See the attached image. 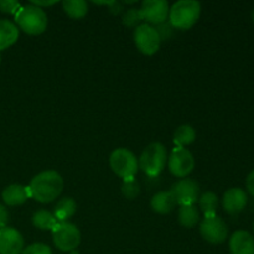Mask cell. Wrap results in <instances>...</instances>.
<instances>
[{
    "mask_svg": "<svg viewBox=\"0 0 254 254\" xmlns=\"http://www.w3.org/2000/svg\"><path fill=\"white\" fill-rule=\"evenodd\" d=\"M54 245L62 252H73L81 243V232L71 222H57L51 230Z\"/></svg>",
    "mask_w": 254,
    "mask_h": 254,
    "instance_id": "cell-6",
    "label": "cell"
},
{
    "mask_svg": "<svg viewBox=\"0 0 254 254\" xmlns=\"http://www.w3.org/2000/svg\"><path fill=\"white\" fill-rule=\"evenodd\" d=\"M170 191L179 206L195 205L200 197V186L192 179H181L171 186Z\"/></svg>",
    "mask_w": 254,
    "mask_h": 254,
    "instance_id": "cell-10",
    "label": "cell"
},
{
    "mask_svg": "<svg viewBox=\"0 0 254 254\" xmlns=\"http://www.w3.org/2000/svg\"><path fill=\"white\" fill-rule=\"evenodd\" d=\"M200 15V2L195 0H180L170 7L168 19L174 29L189 30L198 21Z\"/></svg>",
    "mask_w": 254,
    "mask_h": 254,
    "instance_id": "cell-2",
    "label": "cell"
},
{
    "mask_svg": "<svg viewBox=\"0 0 254 254\" xmlns=\"http://www.w3.org/2000/svg\"><path fill=\"white\" fill-rule=\"evenodd\" d=\"M71 254H78V252H77V251H73V252H71Z\"/></svg>",
    "mask_w": 254,
    "mask_h": 254,
    "instance_id": "cell-32",
    "label": "cell"
},
{
    "mask_svg": "<svg viewBox=\"0 0 254 254\" xmlns=\"http://www.w3.org/2000/svg\"><path fill=\"white\" fill-rule=\"evenodd\" d=\"M168 168L176 178H186L195 169V158L185 148H175L168 156Z\"/></svg>",
    "mask_w": 254,
    "mask_h": 254,
    "instance_id": "cell-8",
    "label": "cell"
},
{
    "mask_svg": "<svg viewBox=\"0 0 254 254\" xmlns=\"http://www.w3.org/2000/svg\"><path fill=\"white\" fill-rule=\"evenodd\" d=\"M15 21L20 30L29 35L42 34L47 27V16L45 11L32 4L20 7L15 14Z\"/></svg>",
    "mask_w": 254,
    "mask_h": 254,
    "instance_id": "cell-3",
    "label": "cell"
},
{
    "mask_svg": "<svg viewBox=\"0 0 254 254\" xmlns=\"http://www.w3.org/2000/svg\"><path fill=\"white\" fill-rule=\"evenodd\" d=\"M198 205H200L201 211L203 212L205 217H210V216H216L218 207V197L215 192H208L202 193L198 197Z\"/></svg>",
    "mask_w": 254,
    "mask_h": 254,
    "instance_id": "cell-23",
    "label": "cell"
},
{
    "mask_svg": "<svg viewBox=\"0 0 254 254\" xmlns=\"http://www.w3.org/2000/svg\"><path fill=\"white\" fill-rule=\"evenodd\" d=\"M139 168L150 178H156L165 169L168 153L161 143H151L146 146L138 159Z\"/></svg>",
    "mask_w": 254,
    "mask_h": 254,
    "instance_id": "cell-4",
    "label": "cell"
},
{
    "mask_svg": "<svg viewBox=\"0 0 254 254\" xmlns=\"http://www.w3.org/2000/svg\"><path fill=\"white\" fill-rule=\"evenodd\" d=\"M122 193L127 200H135L140 193V185L135 179L124 180L123 185H122Z\"/></svg>",
    "mask_w": 254,
    "mask_h": 254,
    "instance_id": "cell-24",
    "label": "cell"
},
{
    "mask_svg": "<svg viewBox=\"0 0 254 254\" xmlns=\"http://www.w3.org/2000/svg\"><path fill=\"white\" fill-rule=\"evenodd\" d=\"M196 140V130L190 124H183L178 127L174 133V143L176 148H185Z\"/></svg>",
    "mask_w": 254,
    "mask_h": 254,
    "instance_id": "cell-20",
    "label": "cell"
},
{
    "mask_svg": "<svg viewBox=\"0 0 254 254\" xmlns=\"http://www.w3.org/2000/svg\"><path fill=\"white\" fill-rule=\"evenodd\" d=\"M21 254H52L51 248L44 243H32L24 248Z\"/></svg>",
    "mask_w": 254,
    "mask_h": 254,
    "instance_id": "cell-26",
    "label": "cell"
},
{
    "mask_svg": "<svg viewBox=\"0 0 254 254\" xmlns=\"http://www.w3.org/2000/svg\"><path fill=\"white\" fill-rule=\"evenodd\" d=\"M0 62H1V56H0Z\"/></svg>",
    "mask_w": 254,
    "mask_h": 254,
    "instance_id": "cell-33",
    "label": "cell"
},
{
    "mask_svg": "<svg viewBox=\"0 0 254 254\" xmlns=\"http://www.w3.org/2000/svg\"><path fill=\"white\" fill-rule=\"evenodd\" d=\"M62 6L64 12L74 20L82 19L88 12V4L84 0H64L62 1Z\"/></svg>",
    "mask_w": 254,
    "mask_h": 254,
    "instance_id": "cell-21",
    "label": "cell"
},
{
    "mask_svg": "<svg viewBox=\"0 0 254 254\" xmlns=\"http://www.w3.org/2000/svg\"><path fill=\"white\" fill-rule=\"evenodd\" d=\"M253 20H254V12H253Z\"/></svg>",
    "mask_w": 254,
    "mask_h": 254,
    "instance_id": "cell-35",
    "label": "cell"
},
{
    "mask_svg": "<svg viewBox=\"0 0 254 254\" xmlns=\"http://www.w3.org/2000/svg\"><path fill=\"white\" fill-rule=\"evenodd\" d=\"M155 29L159 32V36H160L161 41L165 39H169L171 36V34H173V26L170 25V22L169 24L164 22V24L158 25V27H155Z\"/></svg>",
    "mask_w": 254,
    "mask_h": 254,
    "instance_id": "cell-28",
    "label": "cell"
},
{
    "mask_svg": "<svg viewBox=\"0 0 254 254\" xmlns=\"http://www.w3.org/2000/svg\"><path fill=\"white\" fill-rule=\"evenodd\" d=\"M247 193L240 188L228 189L222 197V206L223 210L230 215H237L245 210L247 205Z\"/></svg>",
    "mask_w": 254,
    "mask_h": 254,
    "instance_id": "cell-13",
    "label": "cell"
},
{
    "mask_svg": "<svg viewBox=\"0 0 254 254\" xmlns=\"http://www.w3.org/2000/svg\"><path fill=\"white\" fill-rule=\"evenodd\" d=\"M253 231H254V222H253Z\"/></svg>",
    "mask_w": 254,
    "mask_h": 254,
    "instance_id": "cell-34",
    "label": "cell"
},
{
    "mask_svg": "<svg viewBox=\"0 0 254 254\" xmlns=\"http://www.w3.org/2000/svg\"><path fill=\"white\" fill-rule=\"evenodd\" d=\"M143 20L139 9H129L123 16V24L128 27H133L138 25Z\"/></svg>",
    "mask_w": 254,
    "mask_h": 254,
    "instance_id": "cell-25",
    "label": "cell"
},
{
    "mask_svg": "<svg viewBox=\"0 0 254 254\" xmlns=\"http://www.w3.org/2000/svg\"><path fill=\"white\" fill-rule=\"evenodd\" d=\"M25 241L21 233L12 227L0 230V254H21Z\"/></svg>",
    "mask_w": 254,
    "mask_h": 254,
    "instance_id": "cell-12",
    "label": "cell"
},
{
    "mask_svg": "<svg viewBox=\"0 0 254 254\" xmlns=\"http://www.w3.org/2000/svg\"><path fill=\"white\" fill-rule=\"evenodd\" d=\"M134 42L141 54L150 56L159 51L161 39L155 27L149 24H141L134 30Z\"/></svg>",
    "mask_w": 254,
    "mask_h": 254,
    "instance_id": "cell-7",
    "label": "cell"
},
{
    "mask_svg": "<svg viewBox=\"0 0 254 254\" xmlns=\"http://www.w3.org/2000/svg\"><path fill=\"white\" fill-rule=\"evenodd\" d=\"M7 220H9V213H7V210L5 208V206H2L1 203H0V230L6 227Z\"/></svg>",
    "mask_w": 254,
    "mask_h": 254,
    "instance_id": "cell-29",
    "label": "cell"
},
{
    "mask_svg": "<svg viewBox=\"0 0 254 254\" xmlns=\"http://www.w3.org/2000/svg\"><path fill=\"white\" fill-rule=\"evenodd\" d=\"M21 7V4L15 0H0V11L4 14L15 15Z\"/></svg>",
    "mask_w": 254,
    "mask_h": 254,
    "instance_id": "cell-27",
    "label": "cell"
},
{
    "mask_svg": "<svg viewBox=\"0 0 254 254\" xmlns=\"http://www.w3.org/2000/svg\"><path fill=\"white\" fill-rule=\"evenodd\" d=\"M200 233L205 241L212 245H220L226 241L228 236V228L221 217L210 216L205 217L200 225Z\"/></svg>",
    "mask_w": 254,
    "mask_h": 254,
    "instance_id": "cell-9",
    "label": "cell"
},
{
    "mask_svg": "<svg viewBox=\"0 0 254 254\" xmlns=\"http://www.w3.org/2000/svg\"><path fill=\"white\" fill-rule=\"evenodd\" d=\"M246 186H247L248 192L254 197V170H252L248 174L247 180H246Z\"/></svg>",
    "mask_w": 254,
    "mask_h": 254,
    "instance_id": "cell-30",
    "label": "cell"
},
{
    "mask_svg": "<svg viewBox=\"0 0 254 254\" xmlns=\"http://www.w3.org/2000/svg\"><path fill=\"white\" fill-rule=\"evenodd\" d=\"M1 197L7 206H20L26 202L27 198H30L29 188L20 184H12L4 189Z\"/></svg>",
    "mask_w": 254,
    "mask_h": 254,
    "instance_id": "cell-15",
    "label": "cell"
},
{
    "mask_svg": "<svg viewBox=\"0 0 254 254\" xmlns=\"http://www.w3.org/2000/svg\"><path fill=\"white\" fill-rule=\"evenodd\" d=\"M57 220L54 213L46 210H39L32 216V225L42 231H51L56 226Z\"/></svg>",
    "mask_w": 254,
    "mask_h": 254,
    "instance_id": "cell-22",
    "label": "cell"
},
{
    "mask_svg": "<svg viewBox=\"0 0 254 254\" xmlns=\"http://www.w3.org/2000/svg\"><path fill=\"white\" fill-rule=\"evenodd\" d=\"M109 165L112 171L123 180L135 178L139 170V163L136 156L126 148L116 149L109 156Z\"/></svg>",
    "mask_w": 254,
    "mask_h": 254,
    "instance_id": "cell-5",
    "label": "cell"
},
{
    "mask_svg": "<svg viewBox=\"0 0 254 254\" xmlns=\"http://www.w3.org/2000/svg\"><path fill=\"white\" fill-rule=\"evenodd\" d=\"M19 29L10 20H0V51L12 46L19 39Z\"/></svg>",
    "mask_w": 254,
    "mask_h": 254,
    "instance_id": "cell-17",
    "label": "cell"
},
{
    "mask_svg": "<svg viewBox=\"0 0 254 254\" xmlns=\"http://www.w3.org/2000/svg\"><path fill=\"white\" fill-rule=\"evenodd\" d=\"M27 188L30 197L40 203H50L61 195L64 190V179L57 171L46 170L35 175Z\"/></svg>",
    "mask_w": 254,
    "mask_h": 254,
    "instance_id": "cell-1",
    "label": "cell"
},
{
    "mask_svg": "<svg viewBox=\"0 0 254 254\" xmlns=\"http://www.w3.org/2000/svg\"><path fill=\"white\" fill-rule=\"evenodd\" d=\"M231 254H254V237L247 231H236L230 238Z\"/></svg>",
    "mask_w": 254,
    "mask_h": 254,
    "instance_id": "cell-14",
    "label": "cell"
},
{
    "mask_svg": "<svg viewBox=\"0 0 254 254\" xmlns=\"http://www.w3.org/2000/svg\"><path fill=\"white\" fill-rule=\"evenodd\" d=\"M178 220L183 227L192 228L200 221V212L195 205L180 206L178 212Z\"/></svg>",
    "mask_w": 254,
    "mask_h": 254,
    "instance_id": "cell-19",
    "label": "cell"
},
{
    "mask_svg": "<svg viewBox=\"0 0 254 254\" xmlns=\"http://www.w3.org/2000/svg\"><path fill=\"white\" fill-rule=\"evenodd\" d=\"M150 206L154 212L166 215L175 208L176 201L171 191H160L151 197Z\"/></svg>",
    "mask_w": 254,
    "mask_h": 254,
    "instance_id": "cell-16",
    "label": "cell"
},
{
    "mask_svg": "<svg viewBox=\"0 0 254 254\" xmlns=\"http://www.w3.org/2000/svg\"><path fill=\"white\" fill-rule=\"evenodd\" d=\"M77 203L72 197H64L56 203L54 210V216L57 222H67L68 218L76 213Z\"/></svg>",
    "mask_w": 254,
    "mask_h": 254,
    "instance_id": "cell-18",
    "label": "cell"
},
{
    "mask_svg": "<svg viewBox=\"0 0 254 254\" xmlns=\"http://www.w3.org/2000/svg\"><path fill=\"white\" fill-rule=\"evenodd\" d=\"M140 14L143 20L149 25H161L169 17V4L166 0H145L141 4Z\"/></svg>",
    "mask_w": 254,
    "mask_h": 254,
    "instance_id": "cell-11",
    "label": "cell"
},
{
    "mask_svg": "<svg viewBox=\"0 0 254 254\" xmlns=\"http://www.w3.org/2000/svg\"><path fill=\"white\" fill-rule=\"evenodd\" d=\"M31 4L42 9V6H52V5L57 4V1H37V0H34V1H31Z\"/></svg>",
    "mask_w": 254,
    "mask_h": 254,
    "instance_id": "cell-31",
    "label": "cell"
}]
</instances>
